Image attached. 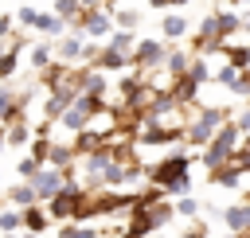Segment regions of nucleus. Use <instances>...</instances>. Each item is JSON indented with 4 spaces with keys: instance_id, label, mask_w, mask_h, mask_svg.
I'll list each match as a JSON object with an SVG mask.
<instances>
[{
    "instance_id": "f257e3e1",
    "label": "nucleus",
    "mask_w": 250,
    "mask_h": 238,
    "mask_svg": "<svg viewBox=\"0 0 250 238\" xmlns=\"http://www.w3.org/2000/svg\"><path fill=\"white\" fill-rule=\"evenodd\" d=\"M238 140H242V129H238V121H227L215 137H211V144H207V152L199 156L203 160V168L211 172V168H219V164H227L230 156H234V148H238Z\"/></svg>"
},
{
    "instance_id": "8fccbe9b",
    "label": "nucleus",
    "mask_w": 250,
    "mask_h": 238,
    "mask_svg": "<svg viewBox=\"0 0 250 238\" xmlns=\"http://www.w3.org/2000/svg\"><path fill=\"white\" fill-rule=\"evenodd\" d=\"M145 4H148V0H145Z\"/></svg>"
},
{
    "instance_id": "c85d7f7f",
    "label": "nucleus",
    "mask_w": 250,
    "mask_h": 238,
    "mask_svg": "<svg viewBox=\"0 0 250 238\" xmlns=\"http://www.w3.org/2000/svg\"><path fill=\"white\" fill-rule=\"evenodd\" d=\"M238 74H242V70H238V66H230V62H227V66H223V70H219V74H215V82H219V86H227V90H230V86H234V82H238Z\"/></svg>"
},
{
    "instance_id": "a18cd8bd",
    "label": "nucleus",
    "mask_w": 250,
    "mask_h": 238,
    "mask_svg": "<svg viewBox=\"0 0 250 238\" xmlns=\"http://www.w3.org/2000/svg\"><path fill=\"white\" fill-rule=\"evenodd\" d=\"M223 4H234V8H238V4H250V0H223Z\"/></svg>"
},
{
    "instance_id": "6e6552de",
    "label": "nucleus",
    "mask_w": 250,
    "mask_h": 238,
    "mask_svg": "<svg viewBox=\"0 0 250 238\" xmlns=\"http://www.w3.org/2000/svg\"><path fill=\"white\" fill-rule=\"evenodd\" d=\"M207 183H215V187H238L242 183V168L234 160H227V164H219V168L207 172Z\"/></svg>"
},
{
    "instance_id": "58836bf2",
    "label": "nucleus",
    "mask_w": 250,
    "mask_h": 238,
    "mask_svg": "<svg viewBox=\"0 0 250 238\" xmlns=\"http://www.w3.org/2000/svg\"><path fill=\"white\" fill-rule=\"evenodd\" d=\"M184 238H207V226H191V230H188Z\"/></svg>"
},
{
    "instance_id": "20e7f679",
    "label": "nucleus",
    "mask_w": 250,
    "mask_h": 238,
    "mask_svg": "<svg viewBox=\"0 0 250 238\" xmlns=\"http://www.w3.org/2000/svg\"><path fill=\"white\" fill-rule=\"evenodd\" d=\"M70 31H82V35H90V39H109L113 16H109L105 8H82V16L70 23Z\"/></svg>"
},
{
    "instance_id": "09e8293b",
    "label": "nucleus",
    "mask_w": 250,
    "mask_h": 238,
    "mask_svg": "<svg viewBox=\"0 0 250 238\" xmlns=\"http://www.w3.org/2000/svg\"><path fill=\"white\" fill-rule=\"evenodd\" d=\"M152 238H164V234H152Z\"/></svg>"
},
{
    "instance_id": "f3484780",
    "label": "nucleus",
    "mask_w": 250,
    "mask_h": 238,
    "mask_svg": "<svg viewBox=\"0 0 250 238\" xmlns=\"http://www.w3.org/2000/svg\"><path fill=\"white\" fill-rule=\"evenodd\" d=\"M8 203H12V207H20V211H23V207H35V203H39V199H35V187H31V183H27V179H23V183H16V187H12V191H8Z\"/></svg>"
},
{
    "instance_id": "ea45409f",
    "label": "nucleus",
    "mask_w": 250,
    "mask_h": 238,
    "mask_svg": "<svg viewBox=\"0 0 250 238\" xmlns=\"http://www.w3.org/2000/svg\"><path fill=\"white\" fill-rule=\"evenodd\" d=\"M238 129H242V137H246V133H250V109H246V113H242V117H238Z\"/></svg>"
},
{
    "instance_id": "72a5a7b5",
    "label": "nucleus",
    "mask_w": 250,
    "mask_h": 238,
    "mask_svg": "<svg viewBox=\"0 0 250 238\" xmlns=\"http://www.w3.org/2000/svg\"><path fill=\"white\" fill-rule=\"evenodd\" d=\"M230 160H234V164L242 168V176H246V172H250V144H246V148H234V156H230Z\"/></svg>"
},
{
    "instance_id": "1a4fd4ad",
    "label": "nucleus",
    "mask_w": 250,
    "mask_h": 238,
    "mask_svg": "<svg viewBox=\"0 0 250 238\" xmlns=\"http://www.w3.org/2000/svg\"><path fill=\"white\" fill-rule=\"evenodd\" d=\"M82 55H86V35H82V31H70V35L59 43V62H70V66H74Z\"/></svg>"
},
{
    "instance_id": "f704fd0d",
    "label": "nucleus",
    "mask_w": 250,
    "mask_h": 238,
    "mask_svg": "<svg viewBox=\"0 0 250 238\" xmlns=\"http://www.w3.org/2000/svg\"><path fill=\"white\" fill-rule=\"evenodd\" d=\"M16 20H20L23 27H35V20H39V12H35V8H20V12H16Z\"/></svg>"
},
{
    "instance_id": "0eeeda50",
    "label": "nucleus",
    "mask_w": 250,
    "mask_h": 238,
    "mask_svg": "<svg viewBox=\"0 0 250 238\" xmlns=\"http://www.w3.org/2000/svg\"><path fill=\"white\" fill-rule=\"evenodd\" d=\"M180 137H188V129L184 125H156V121H148L141 133H137V140H141V148H152V144H172V140H180Z\"/></svg>"
},
{
    "instance_id": "9b49d317",
    "label": "nucleus",
    "mask_w": 250,
    "mask_h": 238,
    "mask_svg": "<svg viewBox=\"0 0 250 238\" xmlns=\"http://www.w3.org/2000/svg\"><path fill=\"white\" fill-rule=\"evenodd\" d=\"M223 222L230 226V234L250 230V203H234V207H227V211H223Z\"/></svg>"
},
{
    "instance_id": "dca6fc26",
    "label": "nucleus",
    "mask_w": 250,
    "mask_h": 238,
    "mask_svg": "<svg viewBox=\"0 0 250 238\" xmlns=\"http://www.w3.org/2000/svg\"><path fill=\"white\" fill-rule=\"evenodd\" d=\"M20 51H23V39H12L8 51L0 55V78H12V74H16V66H20Z\"/></svg>"
},
{
    "instance_id": "c9c22d12",
    "label": "nucleus",
    "mask_w": 250,
    "mask_h": 238,
    "mask_svg": "<svg viewBox=\"0 0 250 238\" xmlns=\"http://www.w3.org/2000/svg\"><path fill=\"white\" fill-rule=\"evenodd\" d=\"M59 238H78V222H62V230H59Z\"/></svg>"
},
{
    "instance_id": "5701e85b",
    "label": "nucleus",
    "mask_w": 250,
    "mask_h": 238,
    "mask_svg": "<svg viewBox=\"0 0 250 238\" xmlns=\"http://www.w3.org/2000/svg\"><path fill=\"white\" fill-rule=\"evenodd\" d=\"M109 47H117V51H125V55H133V47H137V35H133V31H121V27H113V31H109Z\"/></svg>"
},
{
    "instance_id": "37998d69",
    "label": "nucleus",
    "mask_w": 250,
    "mask_h": 238,
    "mask_svg": "<svg viewBox=\"0 0 250 238\" xmlns=\"http://www.w3.org/2000/svg\"><path fill=\"white\" fill-rule=\"evenodd\" d=\"M184 4H191V0H172V8H184Z\"/></svg>"
},
{
    "instance_id": "6ab92c4d",
    "label": "nucleus",
    "mask_w": 250,
    "mask_h": 238,
    "mask_svg": "<svg viewBox=\"0 0 250 238\" xmlns=\"http://www.w3.org/2000/svg\"><path fill=\"white\" fill-rule=\"evenodd\" d=\"M215 20H219V39H223V43L242 27V16H238V12H215Z\"/></svg>"
},
{
    "instance_id": "2eb2a0df",
    "label": "nucleus",
    "mask_w": 250,
    "mask_h": 238,
    "mask_svg": "<svg viewBox=\"0 0 250 238\" xmlns=\"http://www.w3.org/2000/svg\"><path fill=\"white\" fill-rule=\"evenodd\" d=\"M219 55H223L230 66L250 70V47H246V43H238V47H234V43H223V47H219Z\"/></svg>"
},
{
    "instance_id": "4be33fe9",
    "label": "nucleus",
    "mask_w": 250,
    "mask_h": 238,
    "mask_svg": "<svg viewBox=\"0 0 250 238\" xmlns=\"http://www.w3.org/2000/svg\"><path fill=\"white\" fill-rule=\"evenodd\" d=\"M195 90H199V82L195 78H188V74H180L176 78V86H172V94H176V101L184 105V101H195Z\"/></svg>"
},
{
    "instance_id": "79ce46f5",
    "label": "nucleus",
    "mask_w": 250,
    "mask_h": 238,
    "mask_svg": "<svg viewBox=\"0 0 250 238\" xmlns=\"http://www.w3.org/2000/svg\"><path fill=\"white\" fill-rule=\"evenodd\" d=\"M4 144H8V129H0V148H4Z\"/></svg>"
},
{
    "instance_id": "a211bd4d",
    "label": "nucleus",
    "mask_w": 250,
    "mask_h": 238,
    "mask_svg": "<svg viewBox=\"0 0 250 238\" xmlns=\"http://www.w3.org/2000/svg\"><path fill=\"white\" fill-rule=\"evenodd\" d=\"M184 31H188V20H184V16H172V12H168V16L160 20V39H164V43H168V39H180Z\"/></svg>"
},
{
    "instance_id": "a19ab883",
    "label": "nucleus",
    "mask_w": 250,
    "mask_h": 238,
    "mask_svg": "<svg viewBox=\"0 0 250 238\" xmlns=\"http://www.w3.org/2000/svg\"><path fill=\"white\" fill-rule=\"evenodd\" d=\"M152 8H172V0H148Z\"/></svg>"
},
{
    "instance_id": "7c9ffc66",
    "label": "nucleus",
    "mask_w": 250,
    "mask_h": 238,
    "mask_svg": "<svg viewBox=\"0 0 250 238\" xmlns=\"http://www.w3.org/2000/svg\"><path fill=\"white\" fill-rule=\"evenodd\" d=\"M195 211H199V203H195V199H191V195H184V199H180V203H176V215H184V218H191V215H195Z\"/></svg>"
},
{
    "instance_id": "ddd939ff",
    "label": "nucleus",
    "mask_w": 250,
    "mask_h": 238,
    "mask_svg": "<svg viewBox=\"0 0 250 238\" xmlns=\"http://www.w3.org/2000/svg\"><path fill=\"white\" fill-rule=\"evenodd\" d=\"M66 27H70V23H66L62 16H55V12H51V16H47V12H39V20H35V31H39V35H47V39L62 35Z\"/></svg>"
},
{
    "instance_id": "39448f33",
    "label": "nucleus",
    "mask_w": 250,
    "mask_h": 238,
    "mask_svg": "<svg viewBox=\"0 0 250 238\" xmlns=\"http://www.w3.org/2000/svg\"><path fill=\"white\" fill-rule=\"evenodd\" d=\"M164 59H168V43H164V39H137V47H133V55H129V62L141 66V70L164 66Z\"/></svg>"
},
{
    "instance_id": "4468645a",
    "label": "nucleus",
    "mask_w": 250,
    "mask_h": 238,
    "mask_svg": "<svg viewBox=\"0 0 250 238\" xmlns=\"http://www.w3.org/2000/svg\"><path fill=\"white\" fill-rule=\"evenodd\" d=\"M74 160H78V152H74L70 144H51V152H47V164H51V168H59V172L74 168Z\"/></svg>"
},
{
    "instance_id": "cd10ccee",
    "label": "nucleus",
    "mask_w": 250,
    "mask_h": 238,
    "mask_svg": "<svg viewBox=\"0 0 250 238\" xmlns=\"http://www.w3.org/2000/svg\"><path fill=\"white\" fill-rule=\"evenodd\" d=\"M133 23H137V12H133V8H125V12H113V27H121V31H133Z\"/></svg>"
},
{
    "instance_id": "393cba45",
    "label": "nucleus",
    "mask_w": 250,
    "mask_h": 238,
    "mask_svg": "<svg viewBox=\"0 0 250 238\" xmlns=\"http://www.w3.org/2000/svg\"><path fill=\"white\" fill-rule=\"evenodd\" d=\"M20 226H23V211H20V207H12V211H0V230H4V234H16Z\"/></svg>"
},
{
    "instance_id": "473e14b6",
    "label": "nucleus",
    "mask_w": 250,
    "mask_h": 238,
    "mask_svg": "<svg viewBox=\"0 0 250 238\" xmlns=\"http://www.w3.org/2000/svg\"><path fill=\"white\" fill-rule=\"evenodd\" d=\"M16 101H12V90L8 86H0V125H4V117H8V109H12Z\"/></svg>"
},
{
    "instance_id": "412c9836",
    "label": "nucleus",
    "mask_w": 250,
    "mask_h": 238,
    "mask_svg": "<svg viewBox=\"0 0 250 238\" xmlns=\"http://www.w3.org/2000/svg\"><path fill=\"white\" fill-rule=\"evenodd\" d=\"M4 129H8V144H12V148H20V144H31V140H35L31 125H23V121H12V125H4Z\"/></svg>"
},
{
    "instance_id": "a878e982",
    "label": "nucleus",
    "mask_w": 250,
    "mask_h": 238,
    "mask_svg": "<svg viewBox=\"0 0 250 238\" xmlns=\"http://www.w3.org/2000/svg\"><path fill=\"white\" fill-rule=\"evenodd\" d=\"M55 16H62L66 23H74L82 16V0H55Z\"/></svg>"
},
{
    "instance_id": "c03bdc74",
    "label": "nucleus",
    "mask_w": 250,
    "mask_h": 238,
    "mask_svg": "<svg viewBox=\"0 0 250 238\" xmlns=\"http://www.w3.org/2000/svg\"><path fill=\"white\" fill-rule=\"evenodd\" d=\"M230 238H250V230H238V234H230Z\"/></svg>"
},
{
    "instance_id": "bb28decb",
    "label": "nucleus",
    "mask_w": 250,
    "mask_h": 238,
    "mask_svg": "<svg viewBox=\"0 0 250 238\" xmlns=\"http://www.w3.org/2000/svg\"><path fill=\"white\" fill-rule=\"evenodd\" d=\"M188 78H195V82H199V86H203V82H207V78H211V66H207V62H203V59H191V66H188Z\"/></svg>"
},
{
    "instance_id": "49530a36",
    "label": "nucleus",
    "mask_w": 250,
    "mask_h": 238,
    "mask_svg": "<svg viewBox=\"0 0 250 238\" xmlns=\"http://www.w3.org/2000/svg\"><path fill=\"white\" fill-rule=\"evenodd\" d=\"M121 238H141V234H133V230H125V234H121Z\"/></svg>"
},
{
    "instance_id": "e433bc0d",
    "label": "nucleus",
    "mask_w": 250,
    "mask_h": 238,
    "mask_svg": "<svg viewBox=\"0 0 250 238\" xmlns=\"http://www.w3.org/2000/svg\"><path fill=\"white\" fill-rule=\"evenodd\" d=\"M12 23H16L12 16H0V39H8V35H12Z\"/></svg>"
},
{
    "instance_id": "aec40b11",
    "label": "nucleus",
    "mask_w": 250,
    "mask_h": 238,
    "mask_svg": "<svg viewBox=\"0 0 250 238\" xmlns=\"http://www.w3.org/2000/svg\"><path fill=\"white\" fill-rule=\"evenodd\" d=\"M188 66H191V55H188V51H168V59H164V70H168L172 78L188 74Z\"/></svg>"
},
{
    "instance_id": "c756f323",
    "label": "nucleus",
    "mask_w": 250,
    "mask_h": 238,
    "mask_svg": "<svg viewBox=\"0 0 250 238\" xmlns=\"http://www.w3.org/2000/svg\"><path fill=\"white\" fill-rule=\"evenodd\" d=\"M39 168H43V164H39V160H35V156H23V160H20V164H16V172H20V176H23V179H31V176H35V172H39Z\"/></svg>"
},
{
    "instance_id": "b1692460",
    "label": "nucleus",
    "mask_w": 250,
    "mask_h": 238,
    "mask_svg": "<svg viewBox=\"0 0 250 238\" xmlns=\"http://www.w3.org/2000/svg\"><path fill=\"white\" fill-rule=\"evenodd\" d=\"M51 62H55V51H51V43H35V47H31V66H35V70H47Z\"/></svg>"
},
{
    "instance_id": "2f4dec72",
    "label": "nucleus",
    "mask_w": 250,
    "mask_h": 238,
    "mask_svg": "<svg viewBox=\"0 0 250 238\" xmlns=\"http://www.w3.org/2000/svg\"><path fill=\"white\" fill-rule=\"evenodd\" d=\"M230 94H238V98H250V70H242V74H238V82L230 86Z\"/></svg>"
},
{
    "instance_id": "f8f14e48",
    "label": "nucleus",
    "mask_w": 250,
    "mask_h": 238,
    "mask_svg": "<svg viewBox=\"0 0 250 238\" xmlns=\"http://www.w3.org/2000/svg\"><path fill=\"white\" fill-rule=\"evenodd\" d=\"M47 222H51V215H47V207H43V203L23 207V226H27V234H43V230H47Z\"/></svg>"
},
{
    "instance_id": "4c0bfd02",
    "label": "nucleus",
    "mask_w": 250,
    "mask_h": 238,
    "mask_svg": "<svg viewBox=\"0 0 250 238\" xmlns=\"http://www.w3.org/2000/svg\"><path fill=\"white\" fill-rule=\"evenodd\" d=\"M78 238H98V230H94V226H82V222H78Z\"/></svg>"
},
{
    "instance_id": "9d476101",
    "label": "nucleus",
    "mask_w": 250,
    "mask_h": 238,
    "mask_svg": "<svg viewBox=\"0 0 250 238\" xmlns=\"http://www.w3.org/2000/svg\"><path fill=\"white\" fill-rule=\"evenodd\" d=\"M90 66H98V70H121V66H129V55L105 43V47H102V51L90 59Z\"/></svg>"
},
{
    "instance_id": "423d86ee",
    "label": "nucleus",
    "mask_w": 250,
    "mask_h": 238,
    "mask_svg": "<svg viewBox=\"0 0 250 238\" xmlns=\"http://www.w3.org/2000/svg\"><path fill=\"white\" fill-rule=\"evenodd\" d=\"M27 183L35 187V199H39V203H47V199H55V195L62 191V183H66V176H62L59 168H51V164H43V168H39V172H35V176H31Z\"/></svg>"
},
{
    "instance_id": "f03ea898",
    "label": "nucleus",
    "mask_w": 250,
    "mask_h": 238,
    "mask_svg": "<svg viewBox=\"0 0 250 238\" xmlns=\"http://www.w3.org/2000/svg\"><path fill=\"white\" fill-rule=\"evenodd\" d=\"M188 164H191V152H184V148L168 152L164 160H156V164L148 168V179H152V187H160V191L168 195V187H172L180 176H188Z\"/></svg>"
},
{
    "instance_id": "7ed1b4c3",
    "label": "nucleus",
    "mask_w": 250,
    "mask_h": 238,
    "mask_svg": "<svg viewBox=\"0 0 250 238\" xmlns=\"http://www.w3.org/2000/svg\"><path fill=\"white\" fill-rule=\"evenodd\" d=\"M223 125H227V109H223V105H207V109H199L195 121L188 125V140H191V144H211V137H215Z\"/></svg>"
},
{
    "instance_id": "de8ad7c7",
    "label": "nucleus",
    "mask_w": 250,
    "mask_h": 238,
    "mask_svg": "<svg viewBox=\"0 0 250 238\" xmlns=\"http://www.w3.org/2000/svg\"><path fill=\"white\" fill-rule=\"evenodd\" d=\"M4 51H8V43H4V39H0V55H4Z\"/></svg>"
}]
</instances>
